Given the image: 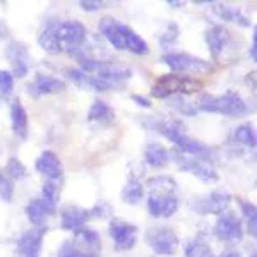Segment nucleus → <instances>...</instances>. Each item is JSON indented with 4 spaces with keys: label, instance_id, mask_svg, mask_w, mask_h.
<instances>
[{
    "label": "nucleus",
    "instance_id": "nucleus-1",
    "mask_svg": "<svg viewBox=\"0 0 257 257\" xmlns=\"http://www.w3.org/2000/svg\"><path fill=\"white\" fill-rule=\"evenodd\" d=\"M88 40V30L77 19H48L38 33L40 48L48 55H76Z\"/></svg>",
    "mask_w": 257,
    "mask_h": 257
},
{
    "label": "nucleus",
    "instance_id": "nucleus-2",
    "mask_svg": "<svg viewBox=\"0 0 257 257\" xmlns=\"http://www.w3.org/2000/svg\"><path fill=\"white\" fill-rule=\"evenodd\" d=\"M149 128L156 131L160 136H163L165 139H168L173 144V148L178 149L180 153L190 156H197V158H213L214 149L204 144L202 141H197L190 138L185 131V125L180 118H156L149 122Z\"/></svg>",
    "mask_w": 257,
    "mask_h": 257
},
{
    "label": "nucleus",
    "instance_id": "nucleus-3",
    "mask_svg": "<svg viewBox=\"0 0 257 257\" xmlns=\"http://www.w3.org/2000/svg\"><path fill=\"white\" fill-rule=\"evenodd\" d=\"M98 31L115 50L128 52L132 55H148L149 53L148 41L138 35L128 24L111 18V16H105L99 19Z\"/></svg>",
    "mask_w": 257,
    "mask_h": 257
},
{
    "label": "nucleus",
    "instance_id": "nucleus-4",
    "mask_svg": "<svg viewBox=\"0 0 257 257\" xmlns=\"http://www.w3.org/2000/svg\"><path fill=\"white\" fill-rule=\"evenodd\" d=\"M76 60L79 65L77 69H81L84 74L98 77L103 82L110 84L113 89L120 88L123 82H127L132 77V70L115 60L94 59L88 53H76Z\"/></svg>",
    "mask_w": 257,
    "mask_h": 257
},
{
    "label": "nucleus",
    "instance_id": "nucleus-5",
    "mask_svg": "<svg viewBox=\"0 0 257 257\" xmlns=\"http://www.w3.org/2000/svg\"><path fill=\"white\" fill-rule=\"evenodd\" d=\"M197 111H204V113H218L223 117L230 118H240L248 115L247 101L242 98V94L233 89H228L223 94H211L202 93L196 103Z\"/></svg>",
    "mask_w": 257,
    "mask_h": 257
},
{
    "label": "nucleus",
    "instance_id": "nucleus-6",
    "mask_svg": "<svg viewBox=\"0 0 257 257\" xmlns=\"http://www.w3.org/2000/svg\"><path fill=\"white\" fill-rule=\"evenodd\" d=\"M204 89V82L197 77L192 76H182V74H163L155 81L151 86V98L155 99H167L175 94H182V96H189V94L201 93Z\"/></svg>",
    "mask_w": 257,
    "mask_h": 257
},
{
    "label": "nucleus",
    "instance_id": "nucleus-7",
    "mask_svg": "<svg viewBox=\"0 0 257 257\" xmlns=\"http://www.w3.org/2000/svg\"><path fill=\"white\" fill-rule=\"evenodd\" d=\"M161 62L168 65L172 74H182V76H204L213 74L214 65L213 62L196 57L187 52H167L161 55Z\"/></svg>",
    "mask_w": 257,
    "mask_h": 257
},
{
    "label": "nucleus",
    "instance_id": "nucleus-8",
    "mask_svg": "<svg viewBox=\"0 0 257 257\" xmlns=\"http://www.w3.org/2000/svg\"><path fill=\"white\" fill-rule=\"evenodd\" d=\"M170 161L177 165L178 170L185 173H190L192 177L199 178L204 184H213V182L219 180V173L214 168L213 161L206 158H197V156H190L185 153H180L178 149L172 148L170 149Z\"/></svg>",
    "mask_w": 257,
    "mask_h": 257
},
{
    "label": "nucleus",
    "instance_id": "nucleus-9",
    "mask_svg": "<svg viewBox=\"0 0 257 257\" xmlns=\"http://www.w3.org/2000/svg\"><path fill=\"white\" fill-rule=\"evenodd\" d=\"M144 242L156 257H172L180 248V238L170 226H151L144 231Z\"/></svg>",
    "mask_w": 257,
    "mask_h": 257
},
{
    "label": "nucleus",
    "instance_id": "nucleus-10",
    "mask_svg": "<svg viewBox=\"0 0 257 257\" xmlns=\"http://www.w3.org/2000/svg\"><path fill=\"white\" fill-rule=\"evenodd\" d=\"M245 230H243L242 219L237 216V213L231 209L221 213L216 216V221L213 225V237L226 245H237L243 240Z\"/></svg>",
    "mask_w": 257,
    "mask_h": 257
},
{
    "label": "nucleus",
    "instance_id": "nucleus-11",
    "mask_svg": "<svg viewBox=\"0 0 257 257\" xmlns=\"http://www.w3.org/2000/svg\"><path fill=\"white\" fill-rule=\"evenodd\" d=\"M233 201L230 192L226 190H213L209 194H202V196H196L190 201V209L196 214L201 216H219L221 213L230 209V204Z\"/></svg>",
    "mask_w": 257,
    "mask_h": 257
},
{
    "label": "nucleus",
    "instance_id": "nucleus-12",
    "mask_svg": "<svg viewBox=\"0 0 257 257\" xmlns=\"http://www.w3.org/2000/svg\"><path fill=\"white\" fill-rule=\"evenodd\" d=\"M138 233L139 228L134 223L127 221L123 218H110L108 223V235L113 242L115 250L118 252H127L132 250L138 242Z\"/></svg>",
    "mask_w": 257,
    "mask_h": 257
},
{
    "label": "nucleus",
    "instance_id": "nucleus-13",
    "mask_svg": "<svg viewBox=\"0 0 257 257\" xmlns=\"http://www.w3.org/2000/svg\"><path fill=\"white\" fill-rule=\"evenodd\" d=\"M6 59L11 64V74L14 79H23L31 70V53L26 43L19 40H12L6 47Z\"/></svg>",
    "mask_w": 257,
    "mask_h": 257
},
{
    "label": "nucleus",
    "instance_id": "nucleus-14",
    "mask_svg": "<svg viewBox=\"0 0 257 257\" xmlns=\"http://www.w3.org/2000/svg\"><path fill=\"white\" fill-rule=\"evenodd\" d=\"M48 226H31L16 240V255L18 257H41L43 240L47 237Z\"/></svg>",
    "mask_w": 257,
    "mask_h": 257
},
{
    "label": "nucleus",
    "instance_id": "nucleus-15",
    "mask_svg": "<svg viewBox=\"0 0 257 257\" xmlns=\"http://www.w3.org/2000/svg\"><path fill=\"white\" fill-rule=\"evenodd\" d=\"M65 88H67V82L62 77H55L41 72H36L33 81L26 86L28 94L35 99L41 96H50V94H59L62 91H65Z\"/></svg>",
    "mask_w": 257,
    "mask_h": 257
},
{
    "label": "nucleus",
    "instance_id": "nucleus-16",
    "mask_svg": "<svg viewBox=\"0 0 257 257\" xmlns=\"http://www.w3.org/2000/svg\"><path fill=\"white\" fill-rule=\"evenodd\" d=\"M148 213L156 219H168L177 213L180 208V199L178 194H148L146 199Z\"/></svg>",
    "mask_w": 257,
    "mask_h": 257
},
{
    "label": "nucleus",
    "instance_id": "nucleus-17",
    "mask_svg": "<svg viewBox=\"0 0 257 257\" xmlns=\"http://www.w3.org/2000/svg\"><path fill=\"white\" fill-rule=\"evenodd\" d=\"M204 41H206V47L209 50L211 59H213V62H216L223 55V52L226 50L228 45H230L231 33L225 24L216 23L204 31Z\"/></svg>",
    "mask_w": 257,
    "mask_h": 257
},
{
    "label": "nucleus",
    "instance_id": "nucleus-18",
    "mask_svg": "<svg viewBox=\"0 0 257 257\" xmlns=\"http://www.w3.org/2000/svg\"><path fill=\"white\" fill-rule=\"evenodd\" d=\"M35 170L40 173L41 177H45V180H53V182H60L64 177V163L59 158L55 151H43L35 161Z\"/></svg>",
    "mask_w": 257,
    "mask_h": 257
},
{
    "label": "nucleus",
    "instance_id": "nucleus-19",
    "mask_svg": "<svg viewBox=\"0 0 257 257\" xmlns=\"http://www.w3.org/2000/svg\"><path fill=\"white\" fill-rule=\"evenodd\" d=\"M60 228L64 231H79L81 228L86 226V223L91 221V214H89V208H81V206L76 204H69L64 206L60 209Z\"/></svg>",
    "mask_w": 257,
    "mask_h": 257
},
{
    "label": "nucleus",
    "instance_id": "nucleus-20",
    "mask_svg": "<svg viewBox=\"0 0 257 257\" xmlns=\"http://www.w3.org/2000/svg\"><path fill=\"white\" fill-rule=\"evenodd\" d=\"M62 74H64V77L69 82H72L74 86H77L81 89H91V91H98V93H105V91L113 89L110 84H106V82H103L101 79H98L94 76L84 74L77 67H65L62 70Z\"/></svg>",
    "mask_w": 257,
    "mask_h": 257
},
{
    "label": "nucleus",
    "instance_id": "nucleus-21",
    "mask_svg": "<svg viewBox=\"0 0 257 257\" xmlns=\"http://www.w3.org/2000/svg\"><path fill=\"white\" fill-rule=\"evenodd\" d=\"M24 213H26L28 221L33 226H47L48 218H52L57 213V208L50 206L45 199L33 197L26 204V208H24Z\"/></svg>",
    "mask_w": 257,
    "mask_h": 257
},
{
    "label": "nucleus",
    "instance_id": "nucleus-22",
    "mask_svg": "<svg viewBox=\"0 0 257 257\" xmlns=\"http://www.w3.org/2000/svg\"><path fill=\"white\" fill-rule=\"evenodd\" d=\"M11 125L16 138L21 141L28 139V136H30V118H28V111L19 98H14L11 103Z\"/></svg>",
    "mask_w": 257,
    "mask_h": 257
},
{
    "label": "nucleus",
    "instance_id": "nucleus-23",
    "mask_svg": "<svg viewBox=\"0 0 257 257\" xmlns=\"http://www.w3.org/2000/svg\"><path fill=\"white\" fill-rule=\"evenodd\" d=\"M115 117H117V113H115L113 106H110L103 99H94L88 110L86 120L89 123H94V125L99 127H110L115 122Z\"/></svg>",
    "mask_w": 257,
    "mask_h": 257
},
{
    "label": "nucleus",
    "instance_id": "nucleus-24",
    "mask_svg": "<svg viewBox=\"0 0 257 257\" xmlns=\"http://www.w3.org/2000/svg\"><path fill=\"white\" fill-rule=\"evenodd\" d=\"M211 6H213L211 9H213V12L216 14L218 19L226 21V23H231V24H237L240 28L254 26V23L250 21V18H247L238 7L228 6V4H221V2H213Z\"/></svg>",
    "mask_w": 257,
    "mask_h": 257
},
{
    "label": "nucleus",
    "instance_id": "nucleus-25",
    "mask_svg": "<svg viewBox=\"0 0 257 257\" xmlns=\"http://www.w3.org/2000/svg\"><path fill=\"white\" fill-rule=\"evenodd\" d=\"M144 194H146V187H144L143 180H141L138 173L131 170L127 175L125 185H123L122 192H120V197L128 206H138L144 199Z\"/></svg>",
    "mask_w": 257,
    "mask_h": 257
},
{
    "label": "nucleus",
    "instance_id": "nucleus-26",
    "mask_svg": "<svg viewBox=\"0 0 257 257\" xmlns=\"http://www.w3.org/2000/svg\"><path fill=\"white\" fill-rule=\"evenodd\" d=\"M144 163L149 168L163 170L168 167L170 163V149H167L160 143H148L144 148Z\"/></svg>",
    "mask_w": 257,
    "mask_h": 257
},
{
    "label": "nucleus",
    "instance_id": "nucleus-27",
    "mask_svg": "<svg viewBox=\"0 0 257 257\" xmlns=\"http://www.w3.org/2000/svg\"><path fill=\"white\" fill-rule=\"evenodd\" d=\"M228 143L235 148H243V149H254L257 138H255V131L252 123H240L231 131L230 138H228Z\"/></svg>",
    "mask_w": 257,
    "mask_h": 257
},
{
    "label": "nucleus",
    "instance_id": "nucleus-28",
    "mask_svg": "<svg viewBox=\"0 0 257 257\" xmlns=\"http://www.w3.org/2000/svg\"><path fill=\"white\" fill-rule=\"evenodd\" d=\"M184 257H216V255H214L208 237L204 233H197L184 243Z\"/></svg>",
    "mask_w": 257,
    "mask_h": 257
},
{
    "label": "nucleus",
    "instance_id": "nucleus-29",
    "mask_svg": "<svg viewBox=\"0 0 257 257\" xmlns=\"http://www.w3.org/2000/svg\"><path fill=\"white\" fill-rule=\"evenodd\" d=\"M144 187L148 189V194H158V196H163V194H178L177 180L170 175L149 177Z\"/></svg>",
    "mask_w": 257,
    "mask_h": 257
},
{
    "label": "nucleus",
    "instance_id": "nucleus-30",
    "mask_svg": "<svg viewBox=\"0 0 257 257\" xmlns=\"http://www.w3.org/2000/svg\"><path fill=\"white\" fill-rule=\"evenodd\" d=\"M240 213H242V225L243 230H247V233L252 238L257 237V208L254 202L245 201V199H238Z\"/></svg>",
    "mask_w": 257,
    "mask_h": 257
},
{
    "label": "nucleus",
    "instance_id": "nucleus-31",
    "mask_svg": "<svg viewBox=\"0 0 257 257\" xmlns=\"http://www.w3.org/2000/svg\"><path fill=\"white\" fill-rule=\"evenodd\" d=\"M55 257H101V254L88 250V248L79 245L74 238H69L62 243V247L59 248Z\"/></svg>",
    "mask_w": 257,
    "mask_h": 257
},
{
    "label": "nucleus",
    "instance_id": "nucleus-32",
    "mask_svg": "<svg viewBox=\"0 0 257 257\" xmlns=\"http://www.w3.org/2000/svg\"><path fill=\"white\" fill-rule=\"evenodd\" d=\"M170 108H173L177 113L184 115V117H196L199 113L196 108V103L189 101L187 96H182V94H175V96H170L165 99Z\"/></svg>",
    "mask_w": 257,
    "mask_h": 257
},
{
    "label": "nucleus",
    "instance_id": "nucleus-33",
    "mask_svg": "<svg viewBox=\"0 0 257 257\" xmlns=\"http://www.w3.org/2000/svg\"><path fill=\"white\" fill-rule=\"evenodd\" d=\"M178 38H180V26H178L175 21H168L163 30L160 31L158 43L163 50H170L173 45H177Z\"/></svg>",
    "mask_w": 257,
    "mask_h": 257
},
{
    "label": "nucleus",
    "instance_id": "nucleus-34",
    "mask_svg": "<svg viewBox=\"0 0 257 257\" xmlns=\"http://www.w3.org/2000/svg\"><path fill=\"white\" fill-rule=\"evenodd\" d=\"M4 173H6V175L9 177L12 182L24 180V178L30 175L26 165H24L23 161L18 158V156H11V158L7 160L6 167H4Z\"/></svg>",
    "mask_w": 257,
    "mask_h": 257
},
{
    "label": "nucleus",
    "instance_id": "nucleus-35",
    "mask_svg": "<svg viewBox=\"0 0 257 257\" xmlns=\"http://www.w3.org/2000/svg\"><path fill=\"white\" fill-rule=\"evenodd\" d=\"M40 197L45 199L50 206L57 208V204H59V197H60V182L45 180L43 187H41V196Z\"/></svg>",
    "mask_w": 257,
    "mask_h": 257
},
{
    "label": "nucleus",
    "instance_id": "nucleus-36",
    "mask_svg": "<svg viewBox=\"0 0 257 257\" xmlns=\"http://www.w3.org/2000/svg\"><path fill=\"white\" fill-rule=\"evenodd\" d=\"M14 93V76L11 70L0 69V99H9Z\"/></svg>",
    "mask_w": 257,
    "mask_h": 257
},
{
    "label": "nucleus",
    "instance_id": "nucleus-37",
    "mask_svg": "<svg viewBox=\"0 0 257 257\" xmlns=\"http://www.w3.org/2000/svg\"><path fill=\"white\" fill-rule=\"evenodd\" d=\"M14 190H16L14 182L4 173V170H0V199L6 202H12Z\"/></svg>",
    "mask_w": 257,
    "mask_h": 257
},
{
    "label": "nucleus",
    "instance_id": "nucleus-38",
    "mask_svg": "<svg viewBox=\"0 0 257 257\" xmlns=\"http://www.w3.org/2000/svg\"><path fill=\"white\" fill-rule=\"evenodd\" d=\"M89 214H91V219H103L106 216L111 214V208L106 202H96L93 208H89Z\"/></svg>",
    "mask_w": 257,
    "mask_h": 257
},
{
    "label": "nucleus",
    "instance_id": "nucleus-39",
    "mask_svg": "<svg viewBox=\"0 0 257 257\" xmlns=\"http://www.w3.org/2000/svg\"><path fill=\"white\" fill-rule=\"evenodd\" d=\"M108 6L106 2H101V0H81L79 7L84 12H96L99 9H105Z\"/></svg>",
    "mask_w": 257,
    "mask_h": 257
},
{
    "label": "nucleus",
    "instance_id": "nucleus-40",
    "mask_svg": "<svg viewBox=\"0 0 257 257\" xmlns=\"http://www.w3.org/2000/svg\"><path fill=\"white\" fill-rule=\"evenodd\" d=\"M131 99H132V101H134L138 106H141V108H151V106H153L151 99L146 98V96H143V94L132 93V94H131Z\"/></svg>",
    "mask_w": 257,
    "mask_h": 257
},
{
    "label": "nucleus",
    "instance_id": "nucleus-41",
    "mask_svg": "<svg viewBox=\"0 0 257 257\" xmlns=\"http://www.w3.org/2000/svg\"><path fill=\"white\" fill-rule=\"evenodd\" d=\"M248 59H250L252 62L257 60V31H255V26H254V33H252L250 48H248Z\"/></svg>",
    "mask_w": 257,
    "mask_h": 257
},
{
    "label": "nucleus",
    "instance_id": "nucleus-42",
    "mask_svg": "<svg viewBox=\"0 0 257 257\" xmlns=\"http://www.w3.org/2000/svg\"><path fill=\"white\" fill-rule=\"evenodd\" d=\"M7 38H11V28H9V24L6 23V19L0 18V41H4Z\"/></svg>",
    "mask_w": 257,
    "mask_h": 257
},
{
    "label": "nucleus",
    "instance_id": "nucleus-43",
    "mask_svg": "<svg viewBox=\"0 0 257 257\" xmlns=\"http://www.w3.org/2000/svg\"><path fill=\"white\" fill-rule=\"evenodd\" d=\"M218 257H243V255L238 250H235V248H225L223 252H219Z\"/></svg>",
    "mask_w": 257,
    "mask_h": 257
},
{
    "label": "nucleus",
    "instance_id": "nucleus-44",
    "mask_svg": "<svg viewBox=\"0 0 257 257\" xmlns=\"http://www.w3.org/2000/svg\"><path fill=\"white\" fill-rule=\"evenodd\" d=\"M165 4L172 9H184L185 7V2H182V0H167Z\"/></svg>",
    "mask_w": 257,
    "mask_h": 257
},
{
    "label": "nucleus",
    "instance_id": "nucleus-45",
    "mask_svg": "<svg viewBox=\"0 0 257 257\" xmlns=\"http://www.w3.org/2000/svg\"><path fill=\"white\" fill-rule=\"evenodd\" d=\"M194 6H211L213 4V0H194Z\"/></svg>",
    "mask_w": 257,
    "mask_h": 257
},
{
    "label": "nucleus",
    "instance_id": "nucleus-46",
    "mask_svg": "<svg viewBox=\"0 0 257 257\" xmlns=\"http://www.w3.org/2000/svg\"><path fill=\"white\" fill-rule=\"evenodd\" d=\"M151 257H156V255H151Z\"/></svg>",
    "mask_w": 257,
    "mask_h": 257
}]
</instances>
